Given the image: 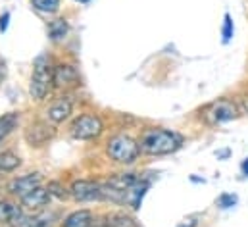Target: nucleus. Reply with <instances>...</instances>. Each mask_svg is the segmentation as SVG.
Instances as JSON below:
<instances>
[{"mask_svg": "<svg viewBox=\"0 0 248 227\" xmlns=\"http://www.w3.org/2000/svg\"><path fill=\"white\" fill-rule=\"evenodd\" d=\"M198 226V216H190V218H185L177 227H196Z\"/></svg>", "mask_w": 248, "mask_h": 227, "instance_id": "nucleus-25", "label": "nucleus"}, {"mask_svg": "<svg viewBox=\"0 0 248 227\" xmlns=\"http://www.w3.org/2000/svg\"><path fill=\"white\" fill-rule=\"evenodd\" d=\"M102 131H104V121L100 119V115L91 112L77 115L69 125V133L77 141H94L102 135Z\"/></svg>", "mask_w": 248, "mask_h": 227, "instance_id": "nucleus-4", "label": "nucleus"}, {"mask_svg": "<svg viewBox=\"0 0 248 227\" xmlns=\"http://www.w3.org/2000/svg\"><path fill=\"white\" fill-rule=\"evenodd\" d=\"M237 202H239V196L233 195V193H221V195L216 198V206L221 208V210H229V208L237 206Z\"/></svg>", "mask_w": 248, "mask_h": 227, "instance_id": "nucleus-22", "label": "nucleus"}, {"mask_svg": "<svg viewBox=\"0 0 248 227\" xmlns=\"http://www.w3.org/2000/svg\"><path fill=\"white\" fill-rule=\"evenodd\" d=\"M54 64L48 54H41L33 62L31 71V83H29V95L35 100H45L54 87Z\"/></svg>", "mask_w": 248, "mask_h": 227, "instance_id": "nucleus-2", "label": "nucleus"}, {"mask_svg": "<svg viewBox=\"0 0 248 227\" xmlns=\"http://www.w3.org/2000/svg\"><path fill=\"white\" fill-rule=\"evenodd\" d=\"M43 185V175L39 171L35 173H27V175H19L16 179H12L8 185H6V191L12 195V196H17V198H23L25 195H29L31 191H35L37 187Z\"/></svg>", "mask_w": 248, "mask_h": 227, "instance_id": "nucleus-7", "label": "nucleus"}, {"mask_svg": "<svg viewBox=\"0 0 248 227\" xmlns=\"http://www.w3.org/2000/svg\"><path fill=\"white\" fill-rule=\"evenodd\" d=\"M33 8L41 14H46V16H52L60 10V0H31Z\"/></svg>", "mask_w": 248, "mask_h": 227, "instance_id": "nucleus-20", "label": "nucleus"}, {"mask_svg": "<svg viewBox=\"0 0 248 227\" xmlns=\"http://www.w3.org/2000/svg\"><path fill=\"white\" fill-rule=\"evenodd\" d=\"M245 108H247V110H248V100H247V102H245Z\"/></svg>", "mask_w": 248, "mask_h": 227, "instance_id": "nucleus-30", "label": "nucleus"}, {"mask_svg": "<svg viewBox=\"0 0 248 227\" xmlns=\"http://www.w3.org/2000/svg\"><path fill=\"white\" fill-rule=\"evenodd\" d=\"M241 171H243V175H245V177H248V156L241 162Z\"/></svg>", "mask_w": 248, "mask_h": 227, "instance_id": "nucleus-27", "label": "nucleus"}, {"mask_svg": "<svg viewBox=\"0 0 248 227\" xmlns=\"http://www.w3.org/2000/svg\"><path fill=\"white\" fill-rule=\"evenodd\" d=\"M67 33H69V23L63 17H58V19L48 23V37H50V41L58 43V41H62V39L67 37Z\"/></svg>", "mask_w": 248, "mask_h": 227, "instance_id": "nucleus-18", "label": "nucleus"}, {"mask_svg": "<svg viewBox=\"0 0 248 227\" xmlns=\"http://www.w3.org/2000/svg\"><path fill=\"white\" fill-rule=\"evenodd\" d=\"M21 166V158L19 154L12 152V150H4L0 152V173H12Z\"/></svg>", "mask_w": 248, "mask_h": 227, "instance_id": "nucleus-16", "label": "nucleus"}, {"mask_svg": "<svg viewBox=\"0 0 248 227\" xmlns=\"http://www.w3.org/2000/svg\"><path fill=\"white\" fill-rule=\"evenodd\" d=\"M148 189H150V179H146V177L140 175V179L129 189V193H127V196H125V204L131 206L135 212L140 210V206H142V198L146 196Z\"/></svg>", "mask_w": 248, "mask_h": 227, "instance_id": "nucleus-12", "label": "nucleus"}, {"mask_svg": "<svg viewBox=\"0 0 248 227\" xmlns=\"http://www.w3.org/2000/svg\"><path fill=\"white\" fill-rule=\"evenodd\" d=\"M233 35H235V23H233V17H231V14H225L223 16V25H221V41H223V45H229L231 43V39H233Z\"/></svg>", "mask_w": 248, "mask_h": 227, "instance_id": "nucleus-21", "label": "nucleus"}, {"mask_svg": "<svg viewBox=\"0 0 248 227\" xmlns=\"http://www.w3.org/2000/svg\"><path fill=\"white\" fill-rule=\"evenodd\" d=\"M6 77H8V65H6V62L0 58V87H2V83L6 81Z\"/></svg>", "mask_w": 248, "mask_h": 227, "instance_id": "nucleus-26", "label": "nucleus"}, {"mask_svg": "<svg viewBox=\"0 0 248 227\" xmlns=\"http://www.w3.org/2000/svg\"><path fill=\"white\" fill-rule=\"evenodd\" d=\"M75 2H81V4H87V2H91V0H75Z\"/></svg>", "mask_w": 248, "mask_h": 227, "instance_id": "nucleus-29", "label": "nucleus"}, {"mask_svg": "<svg viewBox=\"0 0 248 227\" xmlns=\"http://www.w3.org/2000/svg\"><path fill=\"white\" fill-rule=\"evenodd\" d=\"M23 206L14 200H0V226L16 227L23 220Z\"/></svg>", "mask_w": 248, "mask_h": 227, "instance_id": "nucleus-11", "label": "nucleus"}, {"mask_svg": "<svg viewBox=\"0 0 248 227\" xmlns=\"http://www.w3.org/2000/svg\"><path fill=\"white\" fill-rule=\"evenodd\" d=\"M106 154L110 160L127 166V164L137 162V158L140 156V145L131 135L118 133L106 143Z\"/></svg>", "mask_w": 248, "mask_h": 227, "instance_id": "nucleus-3", "label": "nucleus"}, {"mask_svg": "<svg viewBox=\"0 0 248 227\" xmlns=\"http://www.w3.org/2000/svg\"><path fill=\"white\" fill-rule=\"evenodd\" d=\"M50 193H48V189H45V187H37L35 191H31L29 195H25L23 198H19L21 200V206L25 208V210H29V212H43L48 204H50Z\"/></svg>", "mask_w": 248, "mask_h": 227, "instance_id": "nucleus-10", "label": "nucleus"}, {"mask_svg": "<svg viewBox=\"0 0 248 227\" xmlns=\"http://www.w3.org/2000/svg\"><path fill=\"white\" fill-rule=\"evenodd\" d=\"M140 152L148 156H168L177 152L183 146V137L171 129L164 127H152L146 129L139 141Z\"/></svg>", "mask_w": 248, "mask_h": 227, "instance_id": "nucleus-1", "label": "nucleus"}, {"mask_svg": "<svg viewBox=\"0 0 248 227\" xmlns=\"http://www.w3.org/2000/svg\"><path fill=\"white\" fill-rule=\"evenodd\" d=\"M106 222L110 224V227H140L139 222L133 216H129L125 212H114V214H110L106 218Z\"/></svg>", "mask_w": 248, "mask_h": 227, "instance_id": "nucleus-19", "label": "nucleus"}, {"mask_svg": "<svg viewBox=\"0 0 248 227\" xmlns=\"http://www.w3.org/2000/svg\"><path fill=\"white\" fill-rule=\"evenodd\" d=\"M58 220L56 212H39L35 216H23L16 227H52Z\"/></svg>", "mask_w": 248, "mask_h": 227, "instance_id": "nucleus-15", "label": "nucleus"}, {"mask_svg": "<svg viewBox=\"0 0 248 227\" xmlns=\"http://www.w3.org/2000/svg\"><path fill=\"white\" fill-rule=\"evenodd\" d=\"M62 227H94V214L91 210H75L62 220Z\"/></svg>", "mask_w": 248, "mask_h": 227, "instance_id": "nucleus-14", "label": "nucleus"}, {"mask_svg": "<svg viewBox=\"0 0 248 227\" xmlns=\"http://www.w3.org/2000/svg\"><path fill=\"white\" fill-rule=\"evenodd\" d=\"M46 189H48L50 196H56L58 200H65V198L69 196V189H65L60 181H50V183L46 185Z\"/></svg>", "mask_w": 248, "mask_h": 227, "instance_id": "nucleus-23", "label": "nucleus"}, {"mask_svg": "<svg viewBox=\"0 0 248 227\" xmlns=\"http://www.w3.org/2000/svg\"><path fill=\"white\" fill-rule=\"evenodd\" d=\"M81 85V77L75 65L71 64H58L54 67V87L62 91H71Z\"/></svg>", "mask_w": 248, "mask_h": 227, "instance_id": "nucleus-8", "label": "nucleus"}, {"mask_svg": "<svg viewBox=\"0 0 248 227\" xmlns=\"http://www.w3.org/2000/svg\"><path fill=\"white\" fill-rule=\"evenodd\" d=\"M69 196L75 202H102L106 200L104 183L93 179H75L69 185Z\"/></svg>", "mask_w": 248, "mask_h": 227, "instance_id": "nucleus-6", "label": "nucleus"}, {"mask_svg": "<svg viewBox=\"0 0 248 227\" xmlns=\"http://www.w3.org/2000/svg\"><path fill=\"white\" fill-rule=\"evenodd\" d=\"M19 125V114L17 112H8L0 115V143Z\"/></svg>", "mask_w": 248, "mask_h": 227, "instance_id": "nucleus-17", "label": "nucleus"}, {"mask_svg": "<svg viewBox=\"0 0 248 227\" xmlns=\"http://www.w3.org/2000/svg\"><path fill=\"white\" fill-rule=\"evenodd\" d=\"M202 117L208 125H219L227 123L239 117V106L229 98H217L202 108Z\"/></svg>", "mask_w": 248, "mask_h": 227, "instance_id": "nucleus-5", "label": "nucleus"}, {"mask_svg": "<svg viewBox=\"0 0 248 227\" xmlns=\"http://www.w3.org/2000/svg\"><path fill=\"white\" fill-rule=\"evenodd\" d=\"M94 227H110V224H108V222H102V224H98V226L94 224Z\"/></svg>", "mask_w": 248, "mask_h": 227, "instance_id": "nucleus-28", "label": "nucleus"}, {"mask_svg": "<svg viewBox=\"0 0 248 227\" xmlns=\"http://www.w3.org/2000/svg\"><path fill=\"white\" fill-rule=\"evenodd\" d=\"M54 129L46 123V121H33L29 123V127L25 129V141L31 146H45L52 137H54Z\"/></svg>", "mask_w": 248, "mask_h": 227, "instance_id": "nucleus-9", "label": "nucleus"}, {"mask_svg": "<svg viewBox=\"0 0 248 227\" xmlns=\"http://www.w3.org/2000/svg\"><path fill=\"white\" fill-rule=\"evenodd\" d=\"M8 25H10V12H4L0 16V33H6L8 31Z\"/></svg>", "mask_w": 248, "mask_h": 227, "instance_id": "nucleus-24", "label": "nucleus"}, {"mask_svg": "<svg viewBox=\"0 0 248 227\" xmlns=\"http://www.w3.org/2000/svg\"><path fill=\"white\" fill-rule=\"evenodd\" d=\"M71 112H73V102L67 97H62L50 104V108L46 110V117L52 123H62L71 115Z\"/></svg>", "mask_w": 248, "mask_h": 227, "instance_id": "nucleus-13", "label": "nucleus"}]
</instances>
